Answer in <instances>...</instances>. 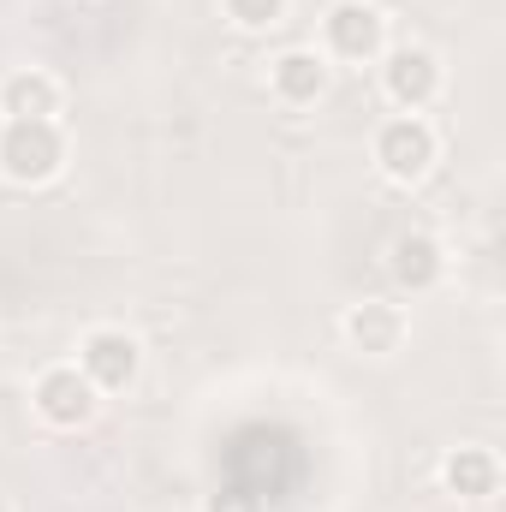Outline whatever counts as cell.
<instances>
[{
    "label": "cell",
    "mask_w": 506,
    "mask_h": 512,
    "mask_svg": "<svg viewBox=\"0 0 506 512\" xmlns=\"http://www.w3.org/2000/svg\"><path fill=\"white\" fill-rule=\"evenodd\" d=\"M328 78H334V66L316 48H280L268 60V96L280 108H316L328 96Z\"/></svg>",
    "instance_id": "obj_8"
},
{
    "label": "cell",
    "mask_w": 506,
    "mask_h": 512,
    "mask_svg": "<svg viewBox=\"0 0 506 512\" xmlns=\"http://www.w3.org/2000/svg\"><path fill=\"white\" fill-rule=\"evenodd\" d=\"M370 161H376V173L387 185H423L429 173H435V161H441V137L435 126L423 120V114H387L370 137Z\"/></svg>",
    "instance_id": "obj_1"
},
{
    "label": "cell",
    "mask_w": 506,
    "mask_h": 512,
    "mask_svg": "<svg viewBox=\"0 0 506 512\" xmlns=\"http://www.w3.org/2000/svg\"><path fill=\"white\" fill-rule=\"evenodd\" d=\"M60 173H66L60 120H0V179L6 185H48Z\"/></svg>",
    "instance_id": "obj_2"
},
{
    "label": "cell",
    "mask_w": 506,
    "mask_h": 512,
    "mask_svg": "<svg viewBox=\"0 0 506 512\" xmlns=\"http://www.w3.org/2000/svg\"><path fill=\"white\" fill-rule=\"evenodd\" d=\"M340 334H346V346H352L358 358H393V352L411 340V316H405V304H393V298H364V304H352V310L340 316Z\"/></svg>",
    "instance_id": "obj_7"
},
{
    "label": "cell",
    "mask_w": 506,
    "mask_h": 512,
    "mask_svg": "<svg viewBox=\"0 0 506 512\" xmlns=\"http://www.w3.org/2000/svg\"><path fill=\"white\" fill-rule=\"evenodd\" d=\"M84 376H90V387L96 393H126L131 382H137V370H143V346H137V334H126V328H90L84 340H78V358H72Z\"/></svg>",
    "instance_id": "obj_6"
},
{
    "label": "cell",
    "mask_w": 506,
    "mask_h": 512,
    "mask_svg": "<svg viewBox=\"0 0 506 512\" xmlns=\"http://www.w3.org/2000/svg\"><path fill=\"white\" fill-rule=\"evenodd\" d=\"M387 274L405 286V292H435L447 280V251L435 233H399L387 245Z\"/></svg>",
    "instance_id": "obj_11"
},
{
    "label": "cell",
    "mask_w": 506,
    "mask_h": 512,
    "mask_svg": "<svg viewBox=\"0 0 506 512\" xmlns=\"http://www.w3.org/2000/svg\"><path fill=\"white\" fill-rule=\"evenodd\" d=\"M203 512H256V495L227 489V495H209V507H203Z\"/></svg>",
    "instance_id": "obj_13"
},
{
    "label": "cell",
    "mask_w": 506,
    "mask_h": 512,
    "mask_svg": "<svg viewBox=\"0 0 506 512\" xmlns=\"http://www.w3.org/2000/svg\"><path fill=\"white\" fill-rule=\"evenodd\" d=\"M441 489H447L453 501H471V507L495 501V495H501V459H495V447H477V441L453 447V453L441 459Z\"/></svg>",
    "instance_id": "obj_10"
},
{
    "label": "cell",
    "mask_w": 506,
    "mask_h": 512,
    "mask_svg": "<svg viewBox=\"0 0 506 512\" xmlns=\"http://www.w3.org/2000/svg\"><path fill=\"white\" fill-rule=\"evenodd\" d=\"M387 12L376 0H334L322 12V60H340V66H376L387 54Z\"/></svg>",
    "instance_id": "obj_3"
},
{
    "label": "cell",
    "mask_w": 506,
    "mask_h": 512,
    "mask_svg": "<svg viewBox=\"0 0 506 512\" xmlns=\"http://www.w3.org/2000/svg\"><path fill=\"white\" fill-rule=\"evenodd\" d=\"M30 405L48 429H84L96 411H102V393L90 387V376L78 364H48L36 382H30Z\"/></svg>",
    "instance_id": "obj_5"
},
{
    "label": "cell",
    "mask_w": 506,
    "mask_h": 512,
    "mask_svg": "<svg viewBox=\"0 0 506 512\" xmlns=\"http://www.w3.org/2000/svg\"><path fill=\"white\" fill-rule=\"evenodd\" d=\"M66 84L48 66H18L0 78V120H60Z\"/></svg>",
    "instance_id": "obj_9"
},
{
    "label": "cell",
    "mask_w": 506,
    "mask_h": 512,
    "mask_svg": "<svg viewBox=\"0 0 506 512\" xmlns=\"http://www.w3.org/2000/svg\"><path fill=\"white\" fill-rule=\"evenodd\" d=\"M376 66H381V96H387L399 114H423V108L441 96V54L423 48V42L387 48Z\"/></svg>",
    "instance_id": "obj_4"
},
{
    "label": "cell",
    "mask_w": 506,
    "mask_h": 512,
    "mask_svg": "<svg viewBox=\"0 0 506 512\" xmlns=\"http://www.w3.org/2000/svg\"><path fill=\"white\" fill-rule=\"evenodd\" d=\"M286 6L292 0H221V18L233 30H245V36H268V30L286 24Z\"/></svg>",
    "instance_id": "obj_12"
},
{
    "label": "cell",
    "mask_w": 506,
    "mask_h": 512,
    "mask_svg": "<svg viewBox=\"0 0 506 512\" xmlns=\"http://www.w3.org/2000/svg\"><path fill=\"white\" fill-rule=\"evenodd\" d=\"M0 512H18V507H12V501H0Z\"/></svg>",
    "instance_id": "obj_14"
}]
</instances>
